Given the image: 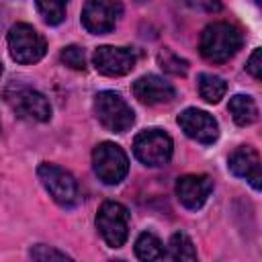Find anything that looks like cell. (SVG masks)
I'll use <instances>...</instances> for the list:
<instances>
[{"label":"cell","instance_id":"ba28073f","mask_svg":"<svg viewBox=\"0 0 262 262\" xmlns=\"http://www.w3.org/2000/svg\"><path fill=\"white\" fill-rule=\"evenodd\" d=\"M96 227L111 248H121L129 235V211L117 201H104L96 213Z\"/></svg>","mask_w":262,"mask_h":262},{"label":"cell","instance_id":"6da1fadb","mask_svg":"<svg viewBox=\"0 0 262 262\" xmlns=\"http://www.w3.org/2000/svg\"><path fill=\"white\" fill-rule=\"evenodd\" d=\"M242 47V33L237 27L217 20L203 29L199 49L201 55L213 63H223L231 59Z\"/></svg>","mask_w":262,"mask_h":262},{"label":"cell","instance_id":"cb8c5ba5","mask_svg":"<svg viewBox=\"0 0 262 262\" xmlns=\"http://www.w3.org/2000/svg\"><path fill=\"white\" fill-rule=\"evenodd\" d=\"M113 262H125V260H113Z\"/></svg>","mask_w":262,"mask_h":262},{"label":"cell","instance_id":"9c48e42d","mask_svg":"<svg viewBox=\"0 0 262 262\" xmlns=\"http://www.w3.org/2000/svg\"><path fill=\"white\" fill-rule=\"evenodd\" d=\"M92 63L98 74L102 76H125L137 63V53L129 47H115V45H100L92 53Z\"/></svg>","mask_w":262,"mask_h":262},{"label":"cell","instance_id":"8fae6325","mask_svg":"<svg viewBox=\"0 0 262 262\" xmlns=\"http://www.w3.org/2000/svg\"><path fill=\"white\" fill-rule=\"evenodd\" d=\"M178 125L190 139H194L196 143H203V145H211L219 137L217 121L213 119V115H209L207 111H201V108H184L178 115Z\"/></svg>","mask_w":262,"mask_h":262},{"label":"cell","instance_id":"4fadbf2b","mask_svg":"<svg viewBox=\"0 0 262 262\" xmlns=\"http://www.w3.org/2000/svg\"><path fill=\"white\" fill-rule=\"evenodd\" d=\"M227 168L231 170V174H235L237 178H244L250 182V186L254 190L262 188V174H260V156L254 147L250 145H239L231 151L229 160H227Z\"/></svg>","mask_w":262,"mask_h":262},{"label":"cell","instance_id":"30bf717a","mask_svg":"<svg viewBox=\"0 0 262 262\" xmlns=\"http://www.w3.org/2000/svg\"><path fill=\"white\" fill-rule=\"evenodd\" d=\"M121 12H123V6L119 2L90 0L82 8V25L92 35H106L115 29Z\"/></svg>","mask_w":262,"mask_h":262},{"label":"cell","instance_id":"277c9868","mask_svg":"<svg viewBox=\"0 0 262 262\" xmlns=\"http://www.w3.org/2000/svg\"><path fill=\"white\" fill-rule=\"evenodd\" d=\"M37 176L43 184V188L49 192V196L63 209H70L74 205H78L80 201V190H78V182L76 178L55 166V164H49V162H43L39 168H37Z\"/></svg>","mask_w":262,"mask_h":262},{"label":"cell","instance_id":"2e32d148","mask_svg":"<svg viewBox=\"0 0 262 262\" xmlns=\"http://www.w3.org/2000/svg\"><path fill=\"white\" fill-rule=\"evenodd\" d=\"M135 256L139 262H166V250L162 242L149 231L139 233L135 239Z\"/></svg>","mask_w":262,"mask_h":262},{"label":"cell","instance_id":"44dd1931","mask_svg":"<svg viewBox=\"0 0 262 262\" xmlns=\"http://www.w3.org/2000/svg\"><path fill=\"white\" fill-rule=\"evenodd\" d=\"M31 256L35 262H74L70 256H66L63 252L51 248V246H45V244H37L33 246L31 250Z\"/></svg>","mask_w":262,"mask_h":262},{"label":"cell","instance_id":"8992f818","mask_svg":"<svg viewBox=\"0 0 262 262\" xmlns=\"http://www.w3.org/2000/svg\"><path fill=\"white\" fill-rule=\"evenodd\" d=\"M6 41H8L10 57L18 63H35L47 51V45H45V39L41 37V33L27 23L12 25Z\"/></svg>","mask_w":262,"mask_h":262},{"label":"cell","instance_id":"9a60e30c","mask_svg":"<svg viewBox=\"0 0 262 262\" xmlns=\"http://www.w3.org/2000/svg\"><path fill=\"white\" fill-rule=\"evenodd\" d=\"M227 108L231 113V119L239 127H248V125H252L258 119V106H256L254 98L248 96V94H235V96H231Z\"/></svg>","mask_w":262,"mask_h":262},{"label":"cell","instance_id":"5b68a950","mask_svg":"<svg viewBox=\"0 0 262 262\" xmlns=\"http://www.w3.org/2000/svg\"><path fill=\"white\" fill-rule=\"evenodd\" d=\"M172 149H174V143H172V137L162 131V129H143L141 133L135 135L133 139V154L135 158L149 166V168H158V166H166L172 158Z\"/></svg>","mask_w":262,"mask_h":262},{"label":"cell","instance_id":"7a4b0ae2","mask_svg":"<svg viewBox=\"0 0 262 262\" xmlns=\"http://www.w3.org/2000/svg\"><path fill=\"white\" fill-rule=\"evenodd\" d=\"M94 115L100 125L113 133H125L135 121V113L129 102L113 90H102L94 96Z\"/></svg>","mask_w":262,"mask_h":262},{"label":"cell","instance_id":"ac0fdd59","mask_svg":"<svg viewBox=\"0 0 262 262\" xmlns=\"http://www.w3.org/2000/svg\"><path fill=\"white\" fill-rule=\"evenodd\" d=\"M168 250H170V256L174 262H196V258H199L192 239L184 231L172 233V237L168 242Z\"/></svg>","mask_w":262,"mask_h":262},{"label":"cell","instance_id":"7402d4cb","mask_svg":"<svg viewBox=\"0 0 262 262\" xmlns=\"http://www.w3.org/2000/svg\"><path fill=\"white\" fill-rule=\"evenodd\" d=\"M59 57H61V61H63L68 68H72V70H78V72H84V70H86V53H84V49L78 47V45H68V47H63L61 53H59Z\"/></svg>","mask_w":262,"mask_h":262},{"label":"cell","instance_id":"d6986e66","mask_svg":"<svg viewBox=\"0 0 262 262\" xmlns=\"http://www.w3.org/2000/svg\"><path fill=\"white\" fill-rule=\"evenodd\" d=\"M158 61H160V66L164 68V72H168V74L186 76V72H188V61L182 59L180 55H176V53L170 51V49H164V51L158 55Z\"/></svg>","mask_w":262,"mask_h":262},{"label":"cell","instance_id":"3957f363","mask_svg":"<svg viewBox=\"0 0 262 262\" xmlns=\"http://www.w3.org/2000/svg\"><path fill=\"white\" fill-rule=\"evenodd\" d=\"M4 98L8 102V106L27 121H35V123H45L51 119V104L45 98V94H41L39 90L25 86V84H10L4 90Z\"/></svg>","mask_w":262,"mask_h":262},{"label":"cell","instance_id":"d4e9b609","mask_svg":"<svg viewBox=\"0 0 262 262\" xmlns=\"http://www.w3.org/2000/svg\"><path fill=\"white\" fill-rule=\"evenodd\" d=\"M0 74H2V66H0Z\"/></svg>","mask_w":262,"mask_h":262},{"label":"cell","instance_id":"52a82bcc","mask_svg":"<svg viewBox=\"0 0 262 262\" xmlns=\"http://www.w3.org/2000/svg\"><path fill=\"white\" fill-rule=\"evenodd\" d=\"M92 168L104 184H119L129 172V158L121 145L102 141L92 151Z\"/></svg>","mask_w":262,"mask_h":262},{"label":"cell","instance_id":"7c38bea8","mask_svg":"<svg viewBox=\"0 0 262 262\" xmlns=\"http://www.w3.org/2000/svg\"><path fill=\"white\" fill-rule=\"evenodd\" d=\"M213 192V180L207 174H186L176 180V196L182 207L196 211Z\"/></svg>","mask_w":262,"mask_h":262},{"label":"cell","instance_id":"5bb4252c","mask_svg":"<svg viewBox=\"0 0 262 262\" xmlns=\"http://www.w3.org/2000/svg\"><path fill=\"white\" fill-rule=\"evenodd\" d=\"M133 94L139 102L143 104H168L174 100L176 96V90L170 82H166L164 78L156 76V74H147V76H141L133 82Z\"/></svg>","mask_w":262,"mask_h":262},{"label":"cell","instance_id":"603a6c76","mask_svg":"<svg viewBox=\"0 0 262 262\" xmlns=\"http://www.w3.org/2000/svg\"><path fill=\"white\" fill-rule=\"evenodd\" d=\"M246 70H248L256 80L262 78V49H260V47H256V49L252 51V55H250V59H248V63H246Z\"/></svg>","mask_w":262,"mask_h":262},{"label":"cell","instance_id":"e0dca14e","mask_svg":"<svg viewBox=\"0 0 262 262\" xmlns=\"http://www.w3.org/2000/svg\"><path fill=\"white\" fill-rule=\"evenodd\" d=\"M196 84H199L201 98L207 100V102H211V104L219 102L225 96V92H227L225 80L221 76H215V74H207V72L199 74V82Z\"/></svg>","mask_w":262,"mask_h":262},{"label":"cell","instance_id":"ffe728a7","mask_svg":"<svg viewBox=\"0 0 262 262\" xmlns=\"http://www.w3.org/2000/svg\"><path fill=\"white\" fill-rule=\"evenodd\" d=\"M35 8L39 10V14L43 16V20H45L47 25H59V23L66 18V4H63V2H55V0L37 2Z\"/></svg>","mask_w":262,"mask_h":262}]
</instances>
